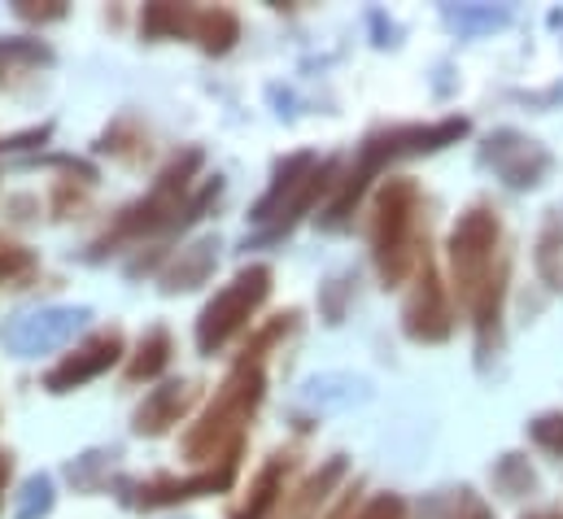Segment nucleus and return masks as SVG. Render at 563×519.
Returning a JSON list of instances; mask_svg holds the SVG:
<instances>
[{
  "instance_id": "4be33fe9",
  "label": "nucleus",
  "mask_w": 563,
  "mask_h": 519,
  "mask_svg": "<svg viewBox=\"0 0 563 519\" xmlns=\"http://www.w3.org/2000/svg\"><path fill=\"white\" fill-rule=\"evenodd\" d=\"M48 511H53V481L48 476H31L22 485V498H18L13 519H44Z\"/></svg>"
},
{
  "instance_id": "4468645a",
  "label": "nucleus",
  "mask_w": 563,
  "mask_h": 519,
  "mask_svg": "<svg viewBox=\"0 0 563 519\" xmlns=\"http://www.w3.org/2000/svg\"><path fill=\"white\" fill-rule=\"evenodd\" d=\"M345 472H350V463L336 454V459H328L310 481H301V489H292V494H284V516L280 519H314L323 511V503L332 498V489L345 481Z\"/></svg>"
},
{
  "instance_id": "a211bd4d",
  "label": "nucleus",
  "mask_w": 563,
  "mask_h": 519,
  "mask_svg": "<svg viewBox=\"0 0 563 519\" xmlns=\"http://www.w3.org/2000/svg\"><path fill=\"white\" fill-rule=\"evenodd\" d=\"M533 262H538L542 284L563 292V210H551V214H547V223H542V232H538Z\"/></svg>"
},
{
  "instance_id": "6e6552de",
  "label": "nucleus",
  "mask_w": 563,
  "mask_h": 519,
  "mask_svg": "<svg viewBox=\"0 0 563 519\" xmlns=\"http://www.w3.org/2000/svg\"><path fill=\"white\" fill-rule=\"evenodd\" d=\"M402 332L416 341V345H441L450 341L454 332V310H450V292L437 275L432 258L423 254L420 270H416V288L402 306Z\"/></svg>"
},
{
  "instance_id": "a878e982",
  "label": "nucleus",
  "mask_w": 563,
  "mask_h": 519,
  "mask_svg": "<svg viewBox=\"0 0 563 519\" xmlns=\"http://www.w3.org/2000/svg\"><path fill=\"white\" fill-rule=\"evenodd\" d=\"M450 22H459L463 31H472V26H503L507 13L503 9H450Z\"/></svg>"
},
{
  "instance_id": "5701e85b",
  "label": "nucleus",
  "mask_w": 563,
  "mask_h": 519,
  "mask_svg": "<svg viewBox=\"0 0 563 519\" xmlns=\"http://www.w3.org/2000/svg\"><path fill=\"white\" fill-rule=\"evenodd\" d=\"M529 437L551 454V459H563V410H547L529 423Z\"/></svg>"
},
{
  "instance_id": "cd10ccee",
  "label": "nucleus",
  "mask_w": 563,
  "mask_h": 519,
  "mask_svg": "<svg viewBox=\"0 0 563 519\" xmlns=\"http://www.w3.org/2000/svg\"><path fill=\"white\" fill-rule=\"evenodd\" d=\"M18 13H22V18H40V22H48V18H62L66 9H62V4H57V9H31V4H18Z\"/></svg>"
},
{
  "instance_id": "412c9836",
  "label": "nucleus",
  "mask_w": 563,
  "mask_h": 519,
  "mask_svg": "<svg viewBox=\"0 0 563 519\" xmlns=\"http://www.w3.org/2000/svg\"><path fill=\"white\" fill-rule=\"evenodd\" d=\"M494 489H498L503 498H525V494L538 489V472L529 467L525 454H503V459L494 463Z\"/></svg>"
},
{
  "instance_id": "0eeeda50",
  "label": "nucleus",
  "mask_w": 563,
  "mask_h": 519,
  "mask_svg": "<svg viewBox=\"0 0 563 519\" xmlns=\"http://www.w3.org/2000/svg\"><path fill=\"white\" fill-rule=\"evenodd\" d=\"M481 162H485L507 188H516V192L538 188V184L551 175V166H555L551 148H542L538 140H529V135H520V131H511V128L494 131V135L481 144Z\"/></svg>"
},
{
  "instance_id": "9b49d317",
  "label": "nucleus",
  "mask_w": 563,
  "mask_h": 519,
  "mask_svg": "<svg viewBox=\"0 0 563 519\" xmlns=\"http://www.w3.org/2000/svg\"><path fill=\"white\" fill-rule=\"evenodd\" d=\"M236 467H241V445L210 472L192 476V481H153L141 485V507H175V503H188V498H206V494H228L236 485Z\"/></svg>"
},
{
  "instance_id": "7ed1b4c3",
  "label": "nucleus",
  "mask_w": 563,
  "mask_h": 519,
  "mask_svg": "<svg viewBox=\"0 0 563 519\" xmlns=\"http://www.w3.org/2000/svg\"><path fill=\"white\" fill-rule=\"evenodd\" d=\"M263 393H267L263 363L241 358V363L228 372V380L219 385L214 401L206 406V415L184 432V459L214 467V463H223L236 445H245V423L254 419Z\"/></svg>"
},
{
  "instance_id": "6ab92c4d",
  "label": "nucleus",
  "mask_w": 563,
  "mask_h": 519,
  "mask_svg": "<svg viewBox=\"0 0 563 519\" xmlns=\"http://www.w3.org/2000/svg\"><path fill=\"white\" fill-rule=\"evenodd\" d=\"M170 367V332L166 328H148L136 345V354L128 358V380L141 385V380H157L162 372Z\"/></svg>"
},
{
  "instance_id": "ddd939ff",
  "label": "nucleus",
  "mask_w": 563,
  "mask_h": 519,
  "mask_svg": "<svg viewBox=\"0 0 563 519\" xmlns=\"http://www.w3.org/2000/svg\"><path fill=\"white\" fill-rule=\"evenodd\" d=\"M214 262H219V236H197L162 270V288L166 292H192L214 275Z\"/></svg>"
},
{
  "instance_id": "dca6fc26",
  "label": "nucleus",
  "mask_w": 563,
  "mask_h": 519,
  "mask_svg": "<svg viewBox=\"0 0 563 519\" xmlns=\"http://www.w3.org/2000/svg\"><path fill=\"white\" fill-rule=\"evenodd\" d=\"M288 472H292V459H288V454L267 459L263 472H258L254 485H250V498L236 507V516L232 519H272V511L280 507V498H284V481H288Z\"/></svg>"
},
{
  "instance_id": "393cba45",
  "label": "nucleus",
  "mask_w": 563,
  "mask_h": 519,
  "mask_svg": "<svg viewBox=\"0 0 563 519\" xmlns=\"http://www.w3.org/2000/svg\"><path fill=\"white\" fill-rule=\"evenodd\" d=\"M354 519H407V503L398 494H376Z\"/></svg>"
},
{
  "instance_id": "f8f14e48",
  "label": "nucleus",
  "mask_w": 563,
  "mask_h": 519,
  "mask_svg": "<svg viewBox=\"0 0 563 519\" xmlns=\"http://www.w3.org/2000/svg\"><path fill=\"white\" fill-rule=\"evenodd\" d=\"M192 401H197V385L192 380H166V385L148 389V397L136 406V423L132 428L141 437H162V432H170L192 410Z\"/></svg>"
},
{
  "instance_id": "f03ea898",
  "label": "nucleus",
  "mask_w": 563,
  "mask_h": 519,
  "mask_svg": "<svg viewBox=\"0 0 563 519\" xmlns=\"http://www.w3.org/2000/svg\"><path fill=\"white\" fill-rule=\"evenodd\" d=\"M467 131H472V123L454 114V119H441V123H411V128H394V131L372 135V140L363 144V153H358V166L341 179V188H336V197H332V206H328V214H323V228H341V223L354 214V206L363 201V192L372 188V179H380L385 166H394V162H402V157L437 153V148H445V144H459Z\"/></svg>"
},
{
  "instance_id": "423d86ee",
  "label": "nucleus",
  "mask_w": 563,
  "mask_h": 519,
  "mask_svg": "<svg viewBox=\"0 0 563 519\" xmlns=\"http://www.w3.org/2000/svg\"><path fill=\"white\" fill-rule=\"evenodd\" d=\"M267 297H272V266L267 262L245 266L232 284H223L206 301V310L197 319V350L201 354H219L228 341H236L245 332V323L263 310Z\"/></svg>"
},
{
  "instance_id": "20e7f679",
  "label": "nucleus",
  "mask_w": 563,
  "mask_h": 519,
  "mask_svg": "<svg viewBox=\"0 0 563 519\" xmlns=\"http://www.w3.org/2000/svg\"><path fill=\"white\" fill-rule=\"evenodd\" d=\"M445 258H450V284L459 292L463 306H476L481 288L489 284V275L498 270L503 254V223L489 206H472L467 214H459L454 232H450V245H445Z\"/></svg>"
},
{
  "instance_id": "f257e3e1",
  "label": "nucleus",
  "mask_w": 563,
  "mask_h": 519,
  "mask_svg": "<svg viewBox=\"0 0 563 519\" xmlns=\"http://www.w3.org/2000/svg\"><path fill=\"white\" fill-rule=\"evenodd\" d=\"M428 241H423V192L416 179L394 175L376 192L372 214V262L385 279V288L407 284V275L420 270Z\"/></svg>"
},
{
  "instance_id": "f3484780",
  "label": "nucleus",
  "mask_w": 563,
  "mask_h": 519,
  "mask_svg": "<svg viewBox=\"0 0 563 519\" xmlns=\"http://www.w3.org/2000/svg\"><path fill=\"white\" fill-rule=\"evenodd\" d=\"M188 40H197L206 53H228L241 40V18L232 9H192Z\"/></svg>"
},
{
  "instance_id": "2eb2a0df",
  "label": "nucleus",
  "mask_w": 563,
  "mask_h": 519,
  "mask_svg": "<svg viewBox=\"0 0 563 519\" xmlns=\"http://www.w3.org/2000/svg\"><path fill=\"white\" fill-rule=\"evenodd\" d=\"M314 166H319V157H314V153H292V157H284L280 166H276V179H272L267 197H263V201L254 206V214H250V219H254L263 232L276 223V214L284 210V201H288V197L301 188V179H306Z\"/></svg>"
},
{
  "instance_id": "1a4fd4ad",
  "label": "nucleus",
  "mask_w": 563,
  "mask_h": 519,
  "mask_svg": "<svg viewBox=\"0 0 563 519\" xmlns=\"http://www.w3.org/2000/svg\"><path fill=\"white\" fill-rule=\"evenodd\" d=\"M119 358H123V332H119V328L97 332V336H88L84 345H75L70 354H62V363H57V367L44 376V389H48V393L84 389L88 380L106 376V372H110Z\"/></svg>"
},
{
  "instance_id": "bb28decb",
  "label": "nucleus",
  "mask_w": 563,
  "mask_h": 519,
  "mask_svg": "<svg viewBox=\"0 0 563 519\" xmlns=\"http://www.w3.org/2000/svg\"><path fill=\"white\" fill-rule=\"evenodd\" d=\"M450 519H494V511H489V503H485L481 494L459 489V498H454V516Z\"/></svg>"
},
{
  "instance_id": "c85d7f7f",
  "label": "nucleus",
  "mask_w": 563,
  "mask_h": 519,
  "mask_svg": "<svg viewBox=\"0 0 563 519\" xmlns=\"http://www.w3.org/2000/svg\"><path fill=\"white\" fill-rule=\"evenodd\" d=\"M328 519H354V503H350V498H341V503L332 507V516H328Z\"/></svg>"
},
{
  "instance_id": "7c9ffc66",
  "label": "nucleus",
  "mask_w": 563,
  "mask_h": 519,
  "mask_svg": "<svg viewBox=\"0 0 563 519\" xmlns=\"http://www.w3.org/2000/svg\"><path fill=\"white\" fill-rule=\"evenodd\" d=\"M525 519H563V511H538V516H525Z\"/></svg>"
},
{
  "instance_id": "b1692460",
  "label": "nucleus",
  "mask_w": 563,
  "mask_h": 519,
  "mask_svg": "<svg viewBox=\"0 0 563 519\" xmlns=\"http://www.w3.org/2000/svg\"><path fill=\"white\" fill-rule=\"evenodd\" d=\"M35 270V254L22 245H0V284H22Z\"/></svg>"
},
{
  "instance_id": "9d476101",
  "label": "nucleus",
  "mask_w": 563,
  "mask_h": 519,
  "mask_svg": "<svg viewBox=\"0 0 563 519\" xmlns=\"http://www.w3.org/2000/svg\"><path fill=\"white\" fill-rule=\"evenodd\" d=\"M84 319H88V310H70V306H57V310H40V314H22L9 332H4V341L13 345V354H22V358H35V354H44V350H57V345H66L79 328H84Z\"/></svg>"
},
{
  "instance_id": "39448f33",
  "label": "nucleus",
  "mask_w": 563,
  "mask_h": 519,
  "mask_svg": "<svg viewBox=\"0 0 563 519\" xmlns=\"http://www.w3.org/2000/svg\"><path fill=\"white\" fill-rule=\"evenodd\" d=\"M201 166V148H184L162 175L157 184L148 188V197H141L136 206H128L114 223V232L101 241V245H123V241H141L153 232H170L184 223V197H188V184H192V170Z\"/></svg>"
},
{
  "instance_id": "aec40b11",
  "label": "nucleus",
  "mask_w": 563,
  "mask_h": 519,
  "mask_svg": "<svg viewBox=\"0 0 563 519\" xmlns=\"http://www.w3.org/2000/svg\"><path fill=\"white\" fill-rule=\"evenodd\" d=\"M48 62H53V53L40 40H0V88L13 84V75L40 70Z\"/></svg>"
},
{
  "instance_id": "c756f323",
  "label": "nucleus",
  "mask_w": 563,
  "mask_h": 519,
  "mask_svg": "<svg viewBox=\"0 0 563 519\" xmlns=\"http://www.w3.org/2000/svg\"><path fill=\"white\" fill-rule=\"evenodd\" d=\"M4 485H9V454L0 450V507H4Z\"/></svg>"
}]
</instances>
